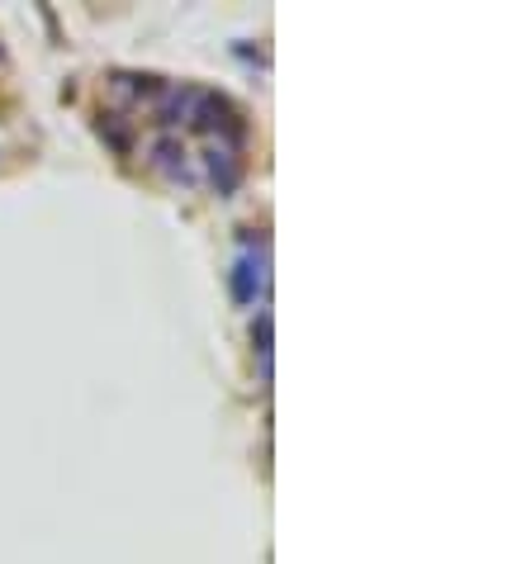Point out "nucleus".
Returning a JSON list of instances; mask_svg holds the SVG:
<instances>
[{
  "instance_id": "obj_1",
  "label": "nucleus",
  "mask_w": 531,
  "mask_h": 564,
  "mask_svg": "<svg viewBox=\"0 0 531 564\" xmlns=\"http://www.w3.org/2000/svg\"><path fill=\"white\" fill-rule=\"evenodd\" d=\"M261 290H266V261L261 256H242L238 271H232V294H238V304H257Z\"/></svg>"
},
{
  "instance_id": "obj_2",
  "label": "nucleus",
  "mask_w": 531,
  "mask_h": 564,
  "mask_svg": "<svg viewBox=\"0 0 531 564\" xmlns=\"http://www.w3.org/2000/svg\"><path fill=\"white\" fill-rule=\"evenodd\" d=\"M209 176L219 180V190H232V186H238V161H232L228 147H213V152H209Z\"/></svg>"
},
{
  "instance_id": "obj_3",
  "label": "nucleus",
  "mask_w": 531,
  "mask_h": 564,
  "mask_svg": "<svg viewBox=\"0 0 531 564\" xmlns=\"http://www.w3.org/2000/svg\"><path fill=\"white\" fill-rule=\"evenodd\" d=\"M157 157H161V166L171 176H186V147H176V143H161L157 147Z\"/></svg>"
}]
</instances>
